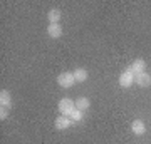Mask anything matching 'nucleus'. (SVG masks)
Wrapping results in <instances>:
<instances>
[{
  "label": "nucleus",
  "mask_w": 151,
  "mask_h": 144,
  "mask_svg": "<svg viewBox=\"0 0 151 144\" xmlns=\"http://www.w3.org/2000/svg\"><path fill=\"white\" fill-rule=\"evenodd\" d=\"M59 111L62 116H67L70 117V114L76 111V102L70 101L69 97H64V99H60L59 101Z\"/></svg>",
  "instance_id": "nucleus-1"
},
{
  "label": "nucleus",
  "mask_w": 151,
  "mask_h": 144,
  "mask_svg": "<svg viewBox=\"0 0 151 144\" xmlns=\"http://www.w3.org/2000/svg\"><path fill=\"white\" fill-rule=\"evenodd\" d=\"M57 84L64 89H69L76 84V79H74V74L72 72H62V74L57 75Z\"/></svg>",
  "instance_id": "nucleus-2"
},
{
  "label": "nucleus",
  "mask_w": 151,
  "mask_h": 144,
  "mask_svg": "<svg viewBox=\"0 0 151 144\" xmlns=\"http://www.w3.org/2000/svg\"><path fill=\"white\" fill-rule=\"evenodd\" d=\"M133 84H134V74L126 69L123 74L119 75V85H121L123 89H128V87H131Z\"/></svg>",
  "instance_id": "nucleus-3"
},
{
  "label": "nucleus",
  "mask_w": 151,
  "mask_h": 144,
  "mask_svg": "<svg viewBox=\"0 0 151 144\" xmlns=\"http://www.w3.org/2000/svg\"><path fill=\"white\" fill-rule=\"evenodd\" d=\"M134 82L139 87H148V85H151V75L148 74V72H139V74L134 75Z\"/></svg>",
  "instance_id": "nucleus-4"
},
{
  "label": "nucleus",
  "mask_w": 151,
  "mask_h": 144,
  "mask_svg": "<svg viewBox=\"0 0 151 144\" xmlns=\"http://www.w3.org/2000/svg\"><path fill=\"white\" fill-rule=\"evenodd\" d=\"M145 69H146V62L143 59H138V60H134L133 64L128 67V70L129 72H133V74H139V72H145Z\"/></svg>",
  "instance_id": "nucleus-5"
},
{
  "label": "nucleus",
  "mask_w": 151,
  "mask_h": 144,
  "mask_svg": "<svg viewBox=\"0 0 151 144\" xmlns=\"http://www.w3.org/2000/svg\"><path fill=\"white\" fill-rule=\"evenodd\" d=\"M131 131H133L136 136H143V134L146 133L145 123H143L141 119H134V121H133V124H131Z\"/></svg>",
  "instance_id": "nucleus-6"
},
{
  "label": "nucleus",
  "mask_w": 151,
  "mask_h": 144,
  "mask_svg": "<svg viewBox=\"0 0 151 144\" xmlns=\"http://www.w3.org/2000/svg\"><path fill=\"white\" fill-rule=\"evenodd\" d=\"M47 34H49V37L59 39L60 35H62V27H60V24H49Z\"/></svg>",
  "instance_id": "nucleus-7"
},
{
  "label": "nucleus",
  "mask_w": 151,
  "mask_h": 144,
  "mask_svg": "<svg viewBox=\"0 0 151 144\" xmlns=\"http://www.w3.org/2000/svg\"><path fill=\"white\" fill-rule=\"evenodd\" d=\"M55 129H59V131H62V129H67L70 128V124H72V121H70V117H67V116H59V117L55 119Z\"/></svg>",
  "instance_id": "nucleus-8"
},
{
  "label": "nucleus",
  "mask_w": 151,
  "mask_h": 144,
  "mask_svg": "<svg viewBox=\"0 0 151 144\" xmlns=\"http://www.w3.org/2000/svg\"><path fill=\"white\" fill-rule=\"evenodd\" d=\"M76 102V109H79V111H87L89 107H91V101L87 99V97H79L77 101H74Z\"/></svg>",
  "instance_id": "nucleus-9"
},
{
  "label": "nucleus",
  "mask_w": 151,
  "mask_h": 144,
  "mask_svg": "<svg viewBox=\"0 0 151 144\" xmlns=\"http://www.w3.org/2000/svg\"><path fill=\"white\" fill-rule=\"evenodd\" d=\"M72 74H74L76 82H86V80H87V70L82 69V67H77Z\"/></svg>",
  "instance_id": "nucleus-10"
},
{
  "label": "nucleus",
  "mask_w": 151,
  "mask_h": 144,
  "mask_svg": "<svg viewBox=\"0 0 151 144\" xmlns=\"http://www.w3.org/2000/svg\"><path fill=\"white\" fill-rule=\"evenodd\" d=\"M47 19H49L50 24H59V20H60V10H59V9H50L49 14H47Z\"/></svg>",
  "instance_id": "nucleus-11"
},
{
  "label": "nucleus",
  "mask_w": 151,
  "mask_h": 144,
  "mask_svg": "<svg viewBox=\"0 0 151 144\" xmlns=\"http://www.w3.org/2000/svg\"><path fill=\"white\" fill-rule=\"evenodd\" d=\"M10 102H12V97L9 94V91H0V104L4 107H10Z\"/></svg>",
  "instance_id": "nucleus-12"
},
{
  "label": "nucleus",
  "mask_w": 151,
  "mask_h": 144,
  "mask_svg": "<svg viewBox=\"0 0 151 144\" xmlns=\"http://www.w3.org/2000/svg\"><path fill=\"white\" fill-rule=\"evenodd\" d=\"M82 116H84V114H82V111L76 109V111L70 114V121H72V123H79V121L82 119Z\"/></svg>",
  "instance_id": "nucleus-13"
},
{
  "label": "nucleus",
  "mask_w": 151,
  "mask_h": 144,
  "mask_svg": "<svg viewBox=\"0 0 151 144\" xmlns=\"http://www.w3.org/2000/svg\"><path fill=\"white\" fill-rule=\"evenodd\" d=\"M9 117V107H0V119H7Z\"/></svg>",
  "instance_id": "nucleus-14"
}]
</instances>
